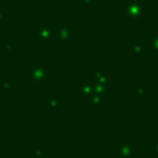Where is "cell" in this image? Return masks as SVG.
<instances>
[{"mask_svg":"<svg viewBox=\"0 0 158 158\" xmlns=\"http://www.w3.org/2000/svg\"><path fill=\"white\" fill-rule=\"evenodd\" d=\"M146 8L142 3L135 2V0H131V2L126 4V15L132 17V18H139V17H143Z\"/></svg>","mask_w":158,"mask_h":158,"instance_id":"6da1fadb","label":"cell"},{"mask_svg":"<svg viewBox=\"0 0 158 158\" xmlns=\"http://www.w3.org/2000/svg\"><path fill=\"white\" fill-rule=\"evenodd\" d=\"M57 36L60 42H65L68 43L71 40V29L68 25H58L57 27Z\"/></svg>","mask_w":158,"mask_h":158,"instance_id":"7a4b0ae2","label":"cell"},{"mask_svg":"<svg viewBox=\"0 0 158 158\" xmlns=\"http://www.w3.org/2000/svg\"><path fill=\"white\" fill-rule=\"evenodd\" d=\"M90 86H92V93L96 96H103L104 93L107 92V83H100V82H93V83H90Z\"/></svg>","mask_w":158,"mask_h":158,"instance_id":"3957f363","label":"cell"},{"mask_svg":"<svg viewBox=\"0 0 158 158\" xmlns=\"http://www.w3.org/2000/svg\"><path fill=\"white\" fill-rule=\"evenodd\" d=\"M35 68H38L36 71H33V79H39V81H43L44 78L49 74V69L43 65V64H39V65H35Z\"/></svg>","mask_w":158,"mask_h":158,"instance_id":"277c9868","label":"cell"},{"mask_svg":"<svg viewBox=\"0 0 158 158\" xmlns=\"http://www.w3.org/2000/svg\"><path fill=\"white\" fill-rule=\"evenodd\" d=\"M78 93L83 97H90L92 96V86L90 83H82L78 86Z\"/></svg>","mask_w":158,"mask_h":158,"instance_id":"5b68a950","label":"cell"},{"mask_svg":"<svg viewBox=\"0 0 158 158\" xmlns=\"http://www.w3.org/2000/svg\"><path fill=\"white\" fill-rule=\"evenodd\" d=\"M39 35H40L42 40L46 43L47 39H50V36H52V29H50L49 27H42L40 28V32H39Z\"/></svg>","mask_w":158,"mask_h":158,"instance_id":"8992f818","label":"cell"},{"mask_svg":"<svg viewBox=\"0 0 158 158\" xmlns=\"http://www.w3.org/2000/svg\"><path fill=\"white\" fill-rule=\"evenodd\" d=\"M144 50H146V44H143V43H135L132 46V53L135 56H140L142 53H144Z\"/></svg>","mask_w":158,"mask_h":158,"instance_id":"52a82bcc","label":"cell"},{"mask_svg":"<svg viewBox=\"0 0 158 158\" xmlns=\"http://www.w3.org/2000/svg\"><path fill=\"white\" fill-rule=\"evenodd\" d=\"M87 103H89V106H100L101 103V97L100 96H96V94H92L90 97H87Z\"/></svg>","mask_w":158,"mask_h":158,"instance_id":"ba28073f","label":"cell"},{"mask_svg":"<svg viewBox=\"0 0 158 158\" xmlns=\"http://www.w3.org/2000/svg\"><path fill=\"white\" fill-rule=\"evenodd\" d=\"M96 82H100V83H107V82H108V78H107V75H104L101 71H97V72H96Z\"/></svg>","mask_w":158,"mask_h":158,"instance_id":"9c48e42d","label":"cell"},{"mask_svg":"<svg viewBox=\"0 0 158 158\" xmlns=\"http://www.w3.org/2000/svg\"><path fill=\"white\" fill-rule=\"evenodd\" d=\"M58 103H60V101H58V97L57 96H53V97H50V100L47 101V106H58Z\"/></svg>","mask_w":158,"mask_h":158,"instance_id":"30bf717a","label":"cell"},{"mask_svg":"<svg viewBox=\"0 0 158 158\" xmlns=\"http://www.w3.org/2000/svg\"><path fill=\"white\" fill-rule=\"evenodd\" d=\"M153 46H154V49L158 52V33H154L153 35Z\"/></svg>","mask_w":158,"mask_h":158,"instance_id":"8fae6325","label":"cell"},{"mask_svg":"<svg viewBox=\"0 0 158 158\" xmlns=\"http://www.w3.org/2000/svg\"><path fill=\"white\" fill-rule=\"evenodd\" d=\"M133 93H135V94H137V96H143V94H144V89H142V87H135Z\"/></svg>","mask_w":158,"mask_h":158,"instance_id":"7c38bea8","label":"cell"},{"mask_svg":"<svg viewBox=\"0 0 158 158\" xmlns=\"http://www.w3.org/2000/svg\"><path fill=\"white\" fill-rule=\"evenodd\" d=\"M83 3L86 6H92V4H94V0H83Z\"/></svg>","mask_w":158,"mask_h":158,"instance_id":"4fadbf2b","label":"cell"}]
</instances>
